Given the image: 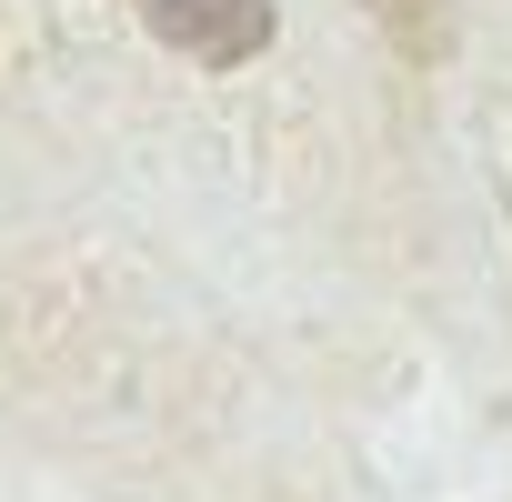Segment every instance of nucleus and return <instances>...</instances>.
Wrapping results in <instances>:
<instances>
[{"mask_svg": "<svg viewBox=\"0 0 512 502\" xmlns=\"http://www.w3.org/2000/svg\"><path fill=\"white\" fill-rule=\"evenodd\" d=\"M141 21L181 51V61H251V51H272V21H282V0H141Z\"/></svg>", "mask_w": 512, "mask_h": 502, "instance_id": "nucleus-1", "label": "nucleus"}]
</instances>
